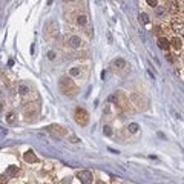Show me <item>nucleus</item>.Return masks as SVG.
Returning <instances> with one entry per match:
<instances>
[{"label": "nucleus", "mask_w": 184, "mask_h": 184, "mask_svg": "<svg viewBox=\"0 0 184 184\" xmlns=\"http://www.w3.org/2000/svg\"><path fill=\"white\" fill-rule=\"evenodd\" d=\"M158 48L163 49V51H167V49L170 48V41H169L166 37H160V38H158Z\"/></svg>", "instance_id": "ddd939ff"}, {"label": "nucleus", "mask_w": 184, "mask_h": 184, "mask_svg": "<svg viewBox=\"0 0 184 184\" xmlns=\"http://www.w3.org/2000/svg\"><path fill=\"white\" fill-rule=\"evenodd\" d=\"M18 172H20V170H18L17 166H9V167L6 169V177H8V178H16L18 175Z\"/></svg>", "instance_id": "4468645a"}, {"label": "nucleus", "mask_w": 184, "mask_h": 184, "mask_svg": "<svg viewBox=\"0 0 184 184\" xmlns=\"http://www.w3.org/2000/svg\"><path fill=\"white\" fill-rule=\"evenodd\" d=\"M153 32H155V34H160V32H161V28H160V26H155V28H153Z\"/></svg>", "instance_id": "393cba45"}, {"label": "nucleus", "mask_w": 184, "mask_h": 184, "mask_svg": "<svg viewBox=\"0 0 184 184\" xmlns=\"http://www.w3.org/2000/svg\"><path fill=\"white\" fill-rule=\"evenodd\" d=\"M63 2H68V3H69V2H74V0H63Z\"/></svg>", "instance_id": "bb28decb"}, {"label": "nucleus", "mask_w": 184, "mask_h": 184, "mask_svg": "<svg viewBox=\"0 0 184 184\" xmlns=\"http://www.w3.org/2000/svg\"><path fill=\"white\" fill-rule=\"evenodd\" d=\"M103 132H104V135L110 137V135H112V128H110V126H104V128H103Z\"/></svg>", "instance_id": "412c9836"}, {"label": "nucleus", "mask_w": 184, "mask_h": 184, "mask_svg": "<svg viewBox=\"0 0 184 184\" xmlns=\"http://www.w3.org/2000/svg\"><path fill=\"white\" fill-rule=\"evenodd\" d=\"M128 129H129V132H130V133H135V132L138 130V124H137V123H130Z\"/></svg>", "instance_id": "6ab92c4d"}, {"label": "nucleus", "mask_w": 184, "mask_h": 184, "mask_svg": "<svg viewBox=\"0 0 184 184\" xmlns=\"http://www.w3.org/2000/svg\"><path fill=\"white\" fill-rule=\"evenodd\" d=\"M68 45L72 48V49H80L83 41H81V37L80 36H71L68 38Z\"/></svg>", "instance_id": "39448f33"}, {"label": "nucleus", "mask_w": 184, "mask_h": 184, "mask_svg": "<svg viewBox=\"0 0 184 184\" xmlns=\"http://www.w3.org/2000/svg\"><path fill=\"white\" fill-rule=\"evenodd\" d=\"M75 22H77V25H78L80 28H86V26L89 25V18H88V16H86L85 12H80V14H77Z\"/></svg>", "instance_id": "6e6552de"}, {"label": "nucleus", "mask_w": 184, "mask_h": 184, "mask_svg": "<svg viewBox=\"0 0 184 184\" xmlns=\"http://www.w3.org/2000/svg\"><path fill=\"white\" fill-rule=\"evenodd\" d=\"M147 2V5H149V6H152V8H153V6H157V0H146Z\"/></svg>", "instance_id": "5701e85b"}, {"label": "nucleus", "mask_w": 184, "mask_h": 184, "mask_svg": "<svg viewBox=\"0 0 184 184\" xmlns=\"http://www.w3.org/2000/svg\"><path fill=\"white\" fill-rule=\"evenodd\" d=\"M25 161L26 163H37L38 161V158L36 157V153H34V150H28L26 153H25Z\"/></svg>", "instance_id": "f8f14e48"}, {"label": "nucleus", "mask_w": 184, "mask_h": 184, "mask_svg": "<svg viewBox=\"0 0 184 184\" xmlns=\"http://www.w3.org/2000/svg\"><path fill=\"white\" fill-rule=\"evenodd\" d=\"M112 65H114L115 68H118V69H123V68H126V61H124L123 58H115V60L112 61Z\"/></svg>", "instance_id": "dca6fc26"}, {"label": "nucleus", "mask_w": 184, "mask_h": 184, "mask_svg": "<svg viewBox=\"0 0 184 184\" xmlns=\"http://www.w3.org/2000/svg\"><path fill=\"white\" fill-rule=\"evenodd\" d=\"M38 110H40V108H38V104H36V103H28V108L25 109V115L29 118V117H36L37 114H38Z\"/></svg>", "instance_id": "423d86ee"}, {"label": "nucleus", "mask_w": 184, "mask_h": 184, "mask_svg": "<svg viewBox=\"0 0 184 184\" xmlns=\"http://www.w3.org/2000/svg\"><path fill=\"white\" fill-rule=\"evenodd\" d=\"M57 25H55V22H48L46 25H45V38L46 40H49V41H52L55 40V37H57Z\"/></svg>", "instance_id": "7ed1b4c3"}, {"label": "nucleus", "mask_w": 184, "mask_h": 184, "mask_svg": "<svg viewBox=\"0 0 184 184\" xmlns=\"http://www.w3.org/2000/svg\"><path fill=\"white\" fill-rule=\"evenodd\" d=\"M153 14H155V17L157 18H166V16L169 14V9H167V6H155V9H153Z\"/></svg>", "instance_id": "1a4fd4ad"}, {"label": "nucleus", "mask_w": 184, "mask_h": 184, "mask_svg": "<svg viewBox=\"0 0 184 184\" xmlns=\"http://www.w3.org/2000/svg\"><path fill=\"white\" fill-rule=\"evenodd\" d=\"M46 129H48L49 132H52V133H57V135H66V133H68L65 129L61 128V126H58V124H51V126H48Z\"/></svg>", "instance_id": "9b49d317"}, {"label": "nucleus", "mask_w": 184, "mask_h": 184, "mask_svg": "<svg viewBox=\"0 0 184 184\" xmlns=\"http://www.w3.org/2000/svg\"><path fill=\"white\" fill-rule=\"evenodd\" d=\"M74 117H75L77 124H80V126H86L89 123V114L83 108H77L75 112H74Z\"/></svg>", "instance_id": "f03ea898"}, {"label": "nucleus", "mask_w": 184, "mask_h": 184, "mask_svg": "<svg viewBox=\"0 0 184 184\" xmlns=\"http://www.w3.org/2000/svg\"><path fill=\"white\" fill-rule=\"evenodd\" d=\"M71 75H72V77H75V75H78V74H80V68H72V69H71Z\"/></svg>", "instance_id": "4be33fe9"}, {"label": "nucleus", "mask_w": 184, "mask_h": 184, "mask_svg": "<svg viewBox=\"0 0 184 184\" xmlns=\"http://www.w3.org/2000/svg\"><path fill=\"white\" fill-rule=\"evenodd\" d=\"M170 45H172L175 49H181V48H183V41H181V38H178V37H175V38L170 41Z\"/></svg>", "instance_id": "f3484780"}, {"label": "nucleus", "mask_w": 184, "mask_h": 184, "mask_svg": "<svg viewBox=\"0 0 184 184\" xmlns=\"http://www.w3.org/2000/svg\"><path fill=\"white\" fill-rule=\"evenodd\" d=\"M140 20H141L143 23H149V16H147L146 12H141V14H140Z\"/></svg>", "instance_id": "aec40b11"}, {"label": "nucleus", "mask_w": 184, "mask_h": 184, "mask_svg": "<svg viewBox=\"0 0 184 184\" xmlns=\"http://www.w3.org/2000/svg\"><path fill=\"white\" fill-rule=\"evenodd\" d=\"M166 6H167L169 12H173V14L178 12V9H180V5L177 0H166Z\"/></svg>", "instance_id": "9d476101"}, {"label": "nucleus", "mask_w": 184, "mask_h": 184, "mask_svg": "<svg viewBox=\"0 0 184 184\" xmlns=\"http://www.w3.org/2000/svg\"><path fill=\"white\" fill-rule=\"evenodd\" d=\"M58 86H60V91L63 92L65 95H69V97H74L77 94V86L71 78L68 77H61L60 81H58Z\"/></svg>", "instance_id": "f257e3e1"}, {"label": "nucleus", "mask_w": 184, "mask_h": 184, "mask_svg": "<svg viewBox=\"0 0 184 184\" xmlns=\"http://www.w3.org/2000/svg\"><path fill=\"white\" fill-rule=\"evenodd\" d=\"M77 178L83 184H91L94 181V175H92V172H89V170H80L77 173Z\"/></svg>", "instance_id": "20e7f679"}, {"label": "nucleus", "mask_w": 184, "mask_h": 184, "mask_svg": "<svg viewBox=\"0 0 184 184\" xmlns=\"http://www.w3.org/2000/svg\"><path fill=\"white\" fill-rule=\"evenodd\" d=\"M80 140L77 138V137H71V143H78Z\"/></svg>", "instance_id": "a878e982"}, {"label": "nucleus", "mask_w": 184, "mask_h": 184, "mask_svg": "<svg viewBox=\"0 0 184 184\" xmlns=\"http://www.w3.org/2000/svg\"><path fill=\"white\" fill-rule=\"evenodd\" d=\"M48 58H49V60H54V58H55V52L49 51V52H48Z\"/></svg>", "instance_id": "b1692460"}, {"label": "nucleus", "mask_w": 184, "mask_h": 184, "mask_svg": "<svg viewBox=\"0 0 184 184\" xmlns=\"http://www.w3.org/2000/svg\"><path fill=\"white\" fill-rule=\"evenodd\" d=\"M172 29H173V31H183L184 22L181 20V18H175V20L172 22Z\"/></svg>", "instance_id": "2eb2a0df"}, {"label": "nucleus", "mask_w": 184, "mask_h": 184, "mask_svg": "<svg viewBox=\"0 0 184 184\" xmlns=\"http://www.w3.org/2000/svg\"><path fill=\"white\" fill-rule=\"evenodd\" d=\"M17 91H18V94H20L22 97H28V95L31 94V91H32V88H31V85H28V83L22 81V83L18 85Z\"/></svg>", "instance_id": "0eeeda50"}, {"label": "nucleus", "mask_w": 184, "mask_h": 184, "mask_svg": "<svg viewBox=\"0 0 184 184\" xmlns=\"http://www.w3.org/2000/svg\"><path fill=\"white\" fill-rule=\"evenodd\" d=\"M16 120H17V117H16L14 112H8V114H6V123L12 124V123H16Z\"/></svg>", "instance_id": "a211bd4d"}]
</instances>
